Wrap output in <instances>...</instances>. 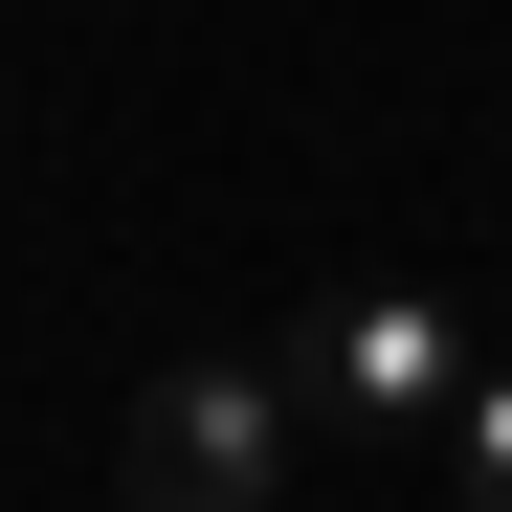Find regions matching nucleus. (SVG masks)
Segmentation results:
<instances>
[{"mask_svg": "<svg viewBox=\"0 0 512 512\" xmlns=\"http://www.w3.org/2000/svg\"><path fill=\"white\" fill-rule=\"evenodd\" d=\"M112 490H134V512H268V490H290V379H268V357H179V379H134Z\"/></svg>", "mask_w": 512, "mask_h": 512, "instance_id": "obj_1", "label": "nucleus"}, {"mask_svg": "<svg viewBox=\"0 0 512 512\" xmlns=\"http://www.w3.org/2000/svg\"><path fill=\"white\" fill-rule=\"evenodd\" d=\"M468 379H490V357H468L446 290H334V312H312V401L357 423V446H446Z\"/></svg>", "mask_w": 512, "mask_h": 512, "instance_id": "obj_2", "label": "nucleus"}, {"mask_svg": "<svg viewBox=\"0 0 512 512\" xmlns=\"http://www.w3.org/2000/svg\"><path fill=\"white\" fill-rule=\"evenodd\" d=\"M446 468H468V512H512V357L468 379V423H446Z\"/></svg>", "mask_w": 512, "mask_h": 512, "instance_id": "obj_3", "label": "nucleus"}]
</instances>
